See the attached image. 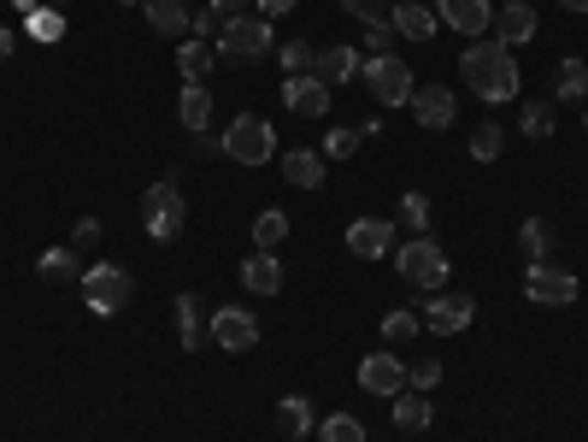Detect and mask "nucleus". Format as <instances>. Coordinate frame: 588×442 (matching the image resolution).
I'll return each mask as SVG.
<instances>
[{
    "label": "nucleus",
    "mask_w": 588,
    "mask_h": 442,
    "mask_svg": "<svg viewBox=\"0 0 588 442\" xmlns=\"http://www.w3.org/2000/svg\"><path fill=\"white\" fill-rule=\"evenodd\" d=\"M459 77L471 83V89L482 100H512L518 95V65H512V47H500V42H477V47H465V60H459Z\"/></svg>",
    "instance_id": "obj_1"
},
{
    "label": "nucleus",
    "mask_w": 588,
    "mask_h": 442,
    "mask_svg": "<svg viewBox=\"0 0 588 442\" xmlns=\"http://www.w3.org/2000/svg\"><path fill=\"white\" fill-rule=\"evenodd\" d=\"M142 225H148V236L153 242H177L183 236V225H188V207H183V190L177 183H153V190L142 195Z\"/></svg>",
    "instance_id": "obj_2"
},
{
    "label": "nucleus",
    "mask_w": 588,
    "mask_h": 442,
    "mask_svg": "<svg viewBox=\"0 0 588 442\" xmlns=\"http://www.w3.org/2000/svg\"><path fill=\"white\" fill-rule=\"evenodd\" d=\"M394 271H401L412 289H429V295H436V289L447 283V254L429 242V236H412V242L394 248Z\"/></svg>",
    "instance_id": "obj_3"
},
{
    "label": "nucleus",
    "mask_w": 588,
    "mask_h": 442,
    "mask_svg": "<svg viewBox=\"0 0 588 442\" xmlns=\"http://www.w3.org/2000/svg\"><path fill=\"white\" fill-rule=\"evenodd\" d=\"M130 295H135V283H130V271L124 266H112V260H100L83 271V301L100 313V319H112V313H124L130 308Z\"/></svg>",
    "instance_id": "obj_4"
},
{
    "label": "nucleus",
    "mask_w": 588,
    "mask_h": 442,
    "mask_svg": "<svg viewBox=\"0 0 588 442\" xmlns=\"http://www.w3.org/2000/svg\"><path fill=\"white\" fill-rule=\"evenodd\" d=\"M224 154H230L236 165H265L276 154V130L259 112H241L236 125L224 130Z\"/></svg>",
    "instance_id": "obj_5"
},
{
    "label": "nucleus",
    "mask_w": 588,
    "mask_h": 442,
    "mask_svg": "<svg viewBox=\"0 0 588 442\" xmlns=\"http://www.w3.org/2000/svg\"><path fill=\"white\" fill-rule=\"evenodd\" d=\"M276 47V30H271V19H230L224 24V36H218V54L224 60H265Z\"/></svg>",
    "instance_id": "obj_6"
},
{
    "label": "nucleus",
    "mask_w": 588,
    "mask_h": 442,
    "mask_svg": "<svg viewBox=\"0 0 588 442\" xmlns=\"http://www.w3.org/2000/svg\"><path fill=\"white\" fill-rule=\"evenodd\" d=\"M366 83H371V95H377V107H406L412 100V89H418V83H412V65L406 60H394V54H377L371 65H366Z\"/></svg>",
    "instance_id": "obj_7"
},
{
    "label": "nucleus",
    "mask_w": 588,
    "mask_h": 442,
    "mask_svg": "<svg viewBox=\"0 0 588 442\" xmlns=\"http://www.w3.org/2000/svg\"><path fill=\"white\" fill-rule=\"evenodd\" d=\"M524 295L535 308H570L577 301V271H553L547 260L524 271Z\"/></svg>",
    "instance_id": "obj_8"
},
{
    "label": "nucleus",
    "mask_w": 588,
    "mask_h": 442,
    "mask_svg": "<svg viewBox=\"0 0 588 442\" xmlns=\"http://www.w3.org/2000/svg\"><path fill=\"white\" fill-rule=\"evenodd\" d=\"M359 389H366V396H401L406 389V360H394V354L383 348V354H366V360H359Z\"/></svg>",
    "instance_id": "obj_9"
},
{
    "label": "nucleus",
    "mask_w": 588,
    "mask_h": 442,
    "mask_svg": "<svg viewBox=\"0 0 588 442\" xmlns=\"http://www.w3.org/2000/svg\"><path fill=\"white\" fill-rule=\"evenodd\" d=\"M418 319H424V331H436V336H459L477 319V301L471 295H429V308Z\"/></svg>",
    "instance_id": "obj_10"
},
{
    "label": "nucleus",
    "mask_w": 588,
    "mask_h": 442,
    "mask_svg": "<svg viewBox=\"0 0 588 442\" xmlns=\"http://www.w3.org/2000/svg\"><path fill=\"white\" fill-rule=\"evenodd\" d=\"M213 336H218V348H230V354H248L259 343V319L248 308H218L213 313Z\"/></svg>",
    "instance_id": "obj_11"
},
{
    "label": "nucleus",
    "mask_w": 588,
    "mask_h": 442,
    "mask_svg": "<svg viewBox=\"0 0 588 442\" xmlns=\"http://www.w3.org/2000/svg\"><path fill=\"white\" fill-rule=\"evenodd\" d=\"M436 19L447 30H459V36H482L494 24V7L489 0H436Z\"/></svg>",
    "instance_id": "obj_12"
},
{
    "label": "nucleus",
    "mask_w": 588,
    "mask_h": 442,
    "mask_svg": "<svg viewBox=\"0 0 588 442\" xmlns=\"http://www.w3.org/2000/svg\"><path fill=\"white\" fill-rule=\"evenodd\" d=\"M494 42L500 47H524V42H535V7L530 0H507V7L494 12Z\"/></svg>",
    "instance_id": "obj_13"
},
{
    "label": "nucleus",
    "mask_w": 588,
    "mask_h": 442,
    "mask_svg": "<svg viewBox=\"0 0 588 442\" xmlns=\"http://www.w3.org/2000/svg\"><path fill=\"white\" fill-rule=\"evenodd\" d=\"M406 107H412V118H418L424 130H447V125H454V95H447L442 83H418Z\"/></svg>",
    "instance_id": "obj_14"
},
{
    "label": "nucleus",
    "mask_w": 588,
    "mask_h": 442,
    "mask_svg": "<svg viewBox=\"0 0 588 442\" xmlns=\"http://www.w3.org/2000/svg\"><path fill=\"white\" fill-rule=\"evenodd\" d=\"M389 248H394V225H389V218H359V225H348V254H353V260H383Z\"/></svg>",
    "instance_id": "obj_15"
},
{
    "label": "nucleus",
    "mask_w": 588,
    "mask_h": 442,
    "mask_svg": "<svg viewBox=\"0 0 588 442\" xmlns=\"http://www.w3.org/2000/svg\"><path fill=\"white\" fill-rule=\"evenodd\" d=\"M283 107L301 112V118H324V112H330V89H324L313 72H306V77H288V83H283Z\"/></svg>",
    "instance_id": "obj_16"
},
{
    "label": "nucleus",
    "mask_w": 588,
    "mask_h": 442,
    "mask_svg": "<svg viewBox=\"0 0 588 442\" xmlns=\"http://www.w3.org/2000/svg\"><path fill=\"white\" fill-rule=\"evenodd\" d=\"M389 24H394V36H406V42H429V36H436V24H442V19L424 7V0H394Z\"/></svg>",
    "instance_id": "obj_17"
},
{
    "label": "nucleus",
    "mask_w": 588,
    "mask_h": 442,
    "mask_svg": "<svg viewBox=\"0 0 588 442\" xmlns=\"http://www.w3.org/2000/svg\"><path fill=\"white\" fill-rule=\"evenodd\" d=\"M241 283L253 289V295H283V266H276V254H248V260H241Z\"/></svg>",
    "instance_id": "obj_18"
},
{
    "label": "nucleus",
    "mask_w": 588,
    "mask_h": 442,
    "mask_svg": "<svg viewBox=\"0 0 588 442\" xmlns=\"http://www.w3.org/2000/svg\"><path fill=\"white\" fill-rule=\"evenodd\" d=\"M142 12H148V24H153V36H183L188 30V0H142Z\"/></svg>",
    "instance_id": "obj_19"
},
{
    "label": "nucleus",
    "mask_w": 588,
    "mask_h": 442,
    "mask_svg": "<svg viewBox=\"0 0 588 442\" xmlns=\"http://www.w3.org/2000/svg\"><path fill=\"white\" fill-rule=\"evenodd\" d=\"M353 47H318V54H313V77L324 83V89H336V83H348L353 77Z\"/></svg>",
    "instance_id": "obj_20"
},
{
    "label": "nucleus",
    "mask_w": 588,
    "mask_h": 442,
    "mask_svg": "<svg viewBox=\"0 0 588 442\" xmlns=\"http://www.w3.org/2000/svg\"><path fill=\"white\" fill-rule=\"evenodd\" d=\"M177 118H183V130H206V125H213V95H206L200 89V83H188V89L177 95Z\"/></svg>",
    "instance_id": "obj_21"
},
{
    "label": "nucleus",
    "mask_w": 588,
    "mask_h": 442,
    "mask_svg": "<svg viewBox=\"0 0 588 442\" xmlns=\"http://www.w3.org/2000/svg\"><path fill=\"white\" fill-rule=\"evenodd\" d=\"M276 431L301 442L306 431H313V401H306V396H283V401H276Z\"/></svg>",
    "instance_id": "obj_22"
},
{
    "label": "nucleus",
    "mask_w": 588,
    "mask_h": 442,
    "mask_svg": "<svg viewBox=\"0 0 588 442\" xmlns=\"http://www.w3.org/2000/svg\"><path fill=\"white\" fill-rule=\"evenodd\" d=\"M283 177L294 183V190H318V183H324V154H306V148H294V154L283 160Z\"/></svg>",
    "instance_id": "obj_23"
},
{
    "label": "nucleus",
    "mask_w": 588,
    "mask_h": 442,
    "mask_svg": "<svg viewBox=\"0 0 588 442\" xmlns=\"http://www.w3.org/2000/svg\"><path fill=\"white\" fill-rule=\"evenodd\" d=\"M394 424H401L406 436H418L429 424V401L418 396V389H401V396H394Z\"/></svg>",
    "instance_id": "obj_24"
},
{
    "label": "nucleus",
    "mask_w": 588,
    "mask_h": 442,
    "mask_svg": "<svg viewBox=\"0 0 588 442\" xmlns=\"http://www.w3.org/2000/svg\"><path fill=\"white\" fill-rule=\"evenodd\" d=\"M582 95H588V65L559 60V72H553V100H582Z\"/></svg>",
    "instance_id": "obj_25"
},
{
    "label": "nucleus",
    "mask_w": 588,
    "mask_h": 442,
    "mask_svg": "<svg viewBox=\"0 0 588 442\" xmlns=\"http://www.w3.org/2000/svg\"><path fill=\"white\" fill-rule=\"evenodd\" d=\"M177 336H183L188 354H200V301L188 295V289L177 295Z\"/></svg>",
    "instance_id": "obj_26"
},
{
    "label": "nucleus",
    "mask_w": 588,
    "mask_h": 442,
    "mask_svg": "<svg viewBox=\"0 0 588 442\" xmlns=\"http://www.w3.org/2000/svg\"><path fill=\"white\" fill-rule=\"evenodd\" d=\"M177 72L188 83H206V72H213V47H206V42H183L177 47Z\"/></svg>",
    "instance_id": "obj_27"
},
{
    "label": "nucleus",
    "mask_w": 588,
    "mask_h": 442,
    "mask_svg": "<svg viewBox=\"0 0 588 442\" xmlns=\"http://www.w3.org/2000/svg\"><path fill=\"white\" fill-rule=\"evenodd\" d=\"M283 236H288V213H276V207H265V213H259V218H253V242H259V248H265V254H271L276 242H283Z\"/></svg>",
    "instance_id": "obj_28"
},
{
    "label": "nucleus",
    "mask_w": 588,
    "mask_h": 442,
    "mask_svg": "<svg viewBox=\"0 0 588 442\" xmlns=\"http://www.w3.org/2000/svg\"><path fill=\"white\" fill-rule=\"evenodd\" d=\"M518 242H524L530 266H542V260H547V248H553V230L542 225V218H524V230H518Z\"/></svg>",
    "instance_id": "obj_29"
},
{
    "label": "nucleus",
    "mask_w": 588,
    "mask_h": 442,
    "mask_svg": "<svg viewBox=\"0 0 588 442\" xmlns=\"http://www.w3.org/2000/svg\"><path fill=\"white\" fill-rule=\"evenodd\" d=\"M530 136V142H542V136H553V100H524V125H518Z\"/></svg>",
    "instance_id": "obj_30"
},
{
    "label": "nucleus",
    "mask_w": 588,
    "mask_h": 442,
    "mask_svg": "<svg viewBox=\"0 0 588 442\" xmlns=\"http://www.w3.org/2000/svg\"><path fill=\"white\" fill-rule=\"evenodd\" d=\"M318 436L324 442H366V424H359L353 413H330V419L318 424Z\"/></svg>",
    "instance_id": "obj_31"
},
{
    "label": "nucleus",
    "mask_w": 588,
    "mask_h": 442,
    "mask_svg": "<svg viewBox=\"0 0 588 442\" xmlns=\"http://www.w3.org/2000/svg\"><path fill=\"white\" fill-rule=\"evenodd\" d=\"M500 142H507V136H500V125H477V130H471V160H482V165L500 160Z\"/></svg>",
    "instance_id": "obj_32"
},
{
    "label": "nucleus",
    "mask_w": 588,
    "mask_h": 442,
    "mask_svg": "<svg viewBox=\"0 0 588 442\" xmlns=\"http://www.w3.org/2000/svg\"><path fill=\"white\" fill-rule=\"evenodd\" d=\"M42 271H47V278H83L77 248H47V254H42Z\"/></svg>",
    "instance_id": "obj_33"
},
{
    "label": "nucleus",
    "mask_w": 588,
    "mask_h": 442,
    "mask_svg": "<svg viewBox=\"0 0 588 442\" xmlns=\"http://www.w3.org/2000/svg\"><path fill=\"white\" fill-rule=\"evenodd\" d=\"M341 12H348V19H359V24H389V0H341Z\"/></svg>",
    "instance_id": "obj_34"
},
{
    "label": "nucleus",
    "mask_w": 588,
    "mask_h": 442,
    "mask_svg": "<svg viewBox=\"0 0 588 442\" xmlns=\"http://www.w3.org/2000/svg\"><path fill=\"white\" fill-rule=\"evenodd\" d=\"M276 60L288 65V77H306V72H313V47H306V42H276Z\"/></svg>",
    "instance_id": "obj_35"
},
{
    "label": "nucleus",
    "mask_w": 588,
    "mask_h": 442,
    "mask_svg": "<svg viewBox=\"0 0 588 442\" xmlns=\"http://www.w3.org/2000/svg\"><path fill=\"white\" fill-rule=\"evenodd\" d=\"M418 331H424L418 313H389V319H383V336H389V343H406V336H418Z\"/></svg>",
    "instance_id": "obj_36"
},
{
    "label": "nucleus",
    "mask_w": 588,
    "mask_h": 442,
    "mask_svg": "<svg viewBox=\"0 0 588 442\" xmlns=\"http://www.w3.org/2000/svg\"><path fill=\"white\" fill-rule=\"evenodd\" d=\"M359 142H366L359 130H330V136H324V160H348Z\"/></svg>",
    "instance_id": "obj_37"
},
{
    "label": "nucleus",
    "mask_w": 588,
    "mask_h": 442,
    "mask_svg": "<svg viewBox=\"0 0 588 442\" xmlns=\"http://www.w3.org/2000/svg\"><path fill=\"white\" fill-rule=\"evenodd\" d=\"M30 36H36V42H59L65 36V24H59V12H30Z\"/></svg>",
    "instance_id": "obj_38"
},
{
    "label": "nucleus",
    "mask_w": 588,
    "mask_h": 442,
    "mask_svg": "<svg viewBox=\"0 0 588 442\" xmlns=\"http://www.w3.org/2000/svg\"><path fill=\"white\" fill-rule=\"evenodd\" d=\"M442 384V366L424 360V366H406V389H418V396H429V389Z\"/></svg>",
    "instance_id": "obj_39"
},
{
    "label": "nucleus",
    "mask_w": 588,
    "mask_h": 442,
    "mask_svg": "<svg viewBox=\"0 0 588 442\" xmlns=\"http://www.w3.org/2000/svg\"><path fill=\"white\" fill-rule=\"evenodd\" d=\"M401 225H412V230L429 225V201H424V195H406V201H401Z\"/></svg>",
    "instance_id": "obj_40"
},
{
    "label": "nucleus",
    "mask_w": 588,
    "mask_h": 442,
    "mask_svg": "<svg viewBox=\"0 0 588 442\" xmlns=\"http://www.w3.org/2000/svg\"><path fill=\"white\" fill-rule=\"evenodd\" d=\"M248 7H253V0H213V12H218L224 24H230V19H248Z\"/></svg>",
    "instance_id": "obj_41"
},
{
    "label": "nucleus",
    "mask_w": 588,
    "mask_h": 442,
    "mask_svg": "<svg viewBox=\"0 0 588 442\" xmlns=\"http://www.w3.org/2000/svg\"><path fill=\"white\" fill-rule=\"evenodd\" d=\"M100 242V218H77V248H95Z\"/></svg>",
    "instance_id": "obj_42"
},
{
    "label": "nucleus",
    "mask_w": 588,
    "mask_h": 442,
    "mask_svg": "<svg viewBox=\"0 0 588 442\" xmlns=\"http://www.w3.org/2000/svg\"><path fill=\"white\" fill-rule=\"evenodd\" d=\"M389 36H394V24H366V42L377 47V54H389Z\"/></svg>",
    "instance_id": "obj_43"
},
{
    "label": "nucleus",
    "mask_w": 588,
    "mask_h": 442,
    "mask_svg": "<svg viewBox=\"0 0 588 442\" xmlns=\"http://www.w3.org/2000/svg\"><path fill=\"white\" fill-rule=\"evenodd\" d=\"M259 19H283V12H294V0H253Z\"/></svg>",
    "instance_id": "obj_44"
},
{
    "label": "nucleus",
    "mask_w": 588,
    "mask_h": 442,
    "mask_svg": "<svg viewBox=\"0 0 588 442\" xmlns=\"http://www.w3.org/2000/svg\"><path fill=\"white\" fill-rule=\"evenodd\" d=\"M188 30H195V36H213V30H218V12H200V19H188Z\"/></svg>",
    "instance_id": "obj_45"
},
{
    "label": "nucleus",
    "mask_w": 588,
    "mask_h": 442,
    "mask_svg": "<svg viewBox=\"0 0 588 442\" xmlns=\"http://www.w3.org/2000/svg\"><path fill=\"white\" fill-rule=\"evenodd\" d=\"M7 60H12V30L0 24V65H7Z\"/></svg>",
    "instance_id": "obj_46"
},
{
    "label": "nucleus",
    "mask_w": 588,
    "mask_h": 442,
    "mask_svg": "<svg viewBox=\"0 0 588 442\" xmlns=\"http://www.w3.org/2000/svg\"><path fill=\"white\" fill-rule=\"evenodd\" d=\"M12 7H19L24 19H30V12H42V0H12Z\"/></svg>",
    "instance_id": "obj_47"
},
{
    "label": "nucleus",
    "mask_w": 588,
    "mask_h": 442,
    "mask_svg": "<svg viewBox=\"0 0 588 442\" xmlns=\"http://www.w3.org/2000/svg\"><path fill=\"white\" fill-rule=\"evenodd\" d=\"M559 7H565V12H588V0H559Z\"/></svg>",
    "instance_id": "obj_48"
},
{
    "label": "nucleus",
    "mask_w": 588,
    "mask_h": 442,
    "mask_svg": "<svg viewBox=\"0 0 588 442\" xmlns=\"http://www.w3.org/2000/svg\"><path fill=\"white\" fill-rule=\"evenodd\" d=\"M118 7H142V0H118Z\"/></svg>",
    "instance_id": "obj_49"
},
{
    "label": "nucleus",
    "mask_w": 588,
    "mask_h": 442,
    "mask_svg": "<svg viewBox=\"0 0 588 442\" xmlns=\"http://www.w3.org/2000/svg\"><path fill=\"white\" fill-rule=\"evenodd\" d=\"M582 130H588V112H582Z\"/></svg>",
    "instance_id": "obj_50"
}]
</instances>
